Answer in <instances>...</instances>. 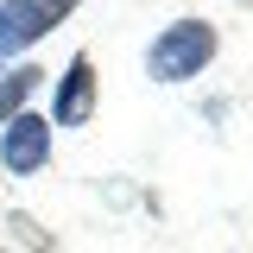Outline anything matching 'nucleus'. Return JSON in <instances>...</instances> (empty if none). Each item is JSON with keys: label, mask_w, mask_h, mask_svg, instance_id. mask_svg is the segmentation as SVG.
Instances as JSON below:
<instances>
[{"label": "nucleus", "mask_w": 253, "mask_h": 253, "mask_svg": "<svg viewBox=\"0 0 253 253\" xmlns=\"http://www.w3.org/2000/svg\"><path fill=\"white\" fill-rule=\"evenodd\" d=\"M209 57H215V26L209 19H177V26H165L152 38L146 70H152L158 83H190V76H203Z\"/></svg>", "instance_id": "nucleus-1"}, {"label": "nucleus", "mask_w": 253, "mask_h": 253, "mask_svg": "<svg viewBox=\"0 0 253 253\" xmlns=\"http://www.w3.org/2000/svg\"><path fill=\"white\" fill-rule=\"evenodd\" d=\"M44 158H51V121L44 114H13L6 133H0V165L13 177H32V171H44Z\"/></svg>", "instance_id": "nucleus-2"}, {"label": "nucleus", "mask_w": 253, "mask_h": 253, "mask_svg": "<svg viewBox=\"0 0 253 253\" xmlns=\"http://www.w3.org/2000/svg\"><path fill=\"white\" fill-rule=\"evenodd\" d=\"M70 6L76 0H0V57L19 51V44H32V38H44Z\"/></svg>", "instance_id": "nucleus-3"}, {"label": "nucleus", "mask_w": 253, "mask_h": 253, "mask_svg": "<svg viewBox=\"0 0 253 253\" xmlns=\"http://www.w3.org/2000/svg\"><path fill=\"white\" fill-rule=\"evenodd\" d=\"M95 114V63L76 51L70 57V70H63L57 95H51V126H83Z\"/></svg>", "instance_id": "nucleus-4"}, {"label": "nucleus", "mask_w": 253, "mask_h": 253, "mask_svg": "<svg viewBox=\"0 0 253 253\" xmlns=\"http://www.w3.org/2000/svg\"><path fill=\"white\" fill-rule=\"evenodd\" d=\"M38 76H44V70H32V63L6 70V83H0V121H13V114H19V101L38 89Z\"/></svg>", "instance_id": "nucleus-5"}]
</instances>
